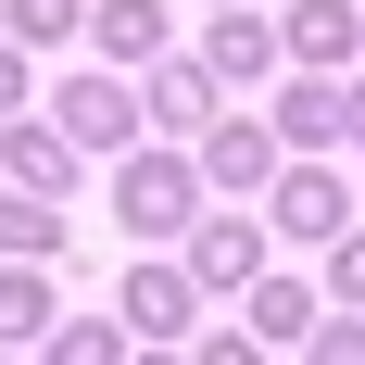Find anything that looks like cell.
I'll return each instance as SVG.
<instances>
[{
    "label": "cell",
    "instance_id": "cell-1",
    "mask_svg": "<svg viewBox=\"0 0 365 365\" xmlns=\"http://www.w3.org/2000/svg\"><path fill=\"white\" fill-rule=\"evenodd\" d=\"M202 202H215V189L189 164V139H126L113 151V215H126V240H177Z\"/></svg>",
    "mask_w": 365,
    "mask_h": 365
},
{
    "label": "cell",
    "instance_id": "cell-2",
    "mask_svg": "<svg viewBox=\"0 0 365 365\" xmlns=\"http://www.w3.org/2000/svg\"><path fill=\"white\" fill-rule=\"evenodd\" d=\"M353 177H340L328 151H277V177H264V240H290V252H328L340 227H353Z\"/></svg>",
    "mask_w": 365,
    "mask_h": 365
},
{
    "label": "cell",
    "instance_id": "cell-3",
    "mask_svg": "<svg viewBox=\"0 0 365 365\" xmlns=\"http://www.w3.org/2000/svg\"><path fill=\"white\" fill-rule=\"evenodd\" d=\"M51 126H63V139L88 151V164H113L126 139H151V126H139V88H126L113 63H88V76H63V88H51Z\"/></svg>",
    "mask_w": 365,
    "mask_h": 365
},
{
    "label": "cell",
    "instance_id": "cell-4",
    "mask_svg": "<svg viewBox=\"0 0 365 365\" xmlns=\"http://www.w3.org/2000/svg\"><path fill=\"white\" fill-rule=\"evenodd\" d=\"M264 252H277V240H264V215H215V202H202V215L177 227V264L202 277V302L252 290V277H264Z\"/></svg>",
    "mask_w": 365,
    "mask_h": 365
},
{
    "label": "cell",
    "instance_id": "cell-5",
    "mask_svg": "<svg viewBox=\"0 0 365 365\" xmlns=\"http://www.w3.org/2000/svg\"><path fill=\"white\" fill-rule=\"evenodd\" d=\"M215 113H227V88H215L202 51H151V63H139V126H151V139H202Z\"/></svg>",
    "mask_w": 365,
    "mask_h": 365
},
{
    "label": "cell",
    "instance_id": "cell-6",
    "mask_svg": "<svg viewBox=\"0 0 365 365\" xmlns=\"http://www.w3.org/2000/svg\"><path fill=\"white\" fill-rule=\"evenodd\" d=\"M189 164H202L215 202H264V177H277V126H264V113H215V126L189 139Z\"/></svg>",
    "mask_w": 365,
    "mask_h": 365
},
{
    "label": "cell",
    "instance_id": "cell-7",
    "mask_svg": "<svg viewBox=\"0 0 365 365\" xmlns=\"http://www.w3.org/2000/svg\"><path fill=\"white\" fill-rule=\"evenodd\" d=\"M189 328H202V277L189 264H126V340L139 353H189Z\"/></svg>",
    "mask_w": 365,
    "mask_h": 365
},
{
    "label": "cell",
    "instance_id": "cell-8",
    "mask_svg": "<svg viewBox=\"0 0 365 365\" xmlns=\"http://www.w3.org/2000/svg\"><path fill=\"white\" fill-rule=\"evenodd\" d=\"M0 177H13V189H51V202H76L88 151H76L63 126H51V113H38V126H26V113H0Z\"/></svg>",
    "mask_w": 365,
    "mask_h": 365
},
{
    "label": "cell",
    "instance_id": "cell-9",
    "mask_svg": "<svg viewBox=\"0 0 365 365\" xmlns=\"http://www.w3.org/2000/svg\"><path fill=\"white\" fill-rule=\"evenodd\" d=\"M202 63H215V88H277V26L264 13H240V0H215V26H202Z\"/></svg>",
    "mask_w": 365,
    "mask_h": 365
},
{
    "label": "cell",
    "instance_id": "cell-10",
    "mask_svg": "<svg viewBox=\"0 0 365 365\" xmlns=\"http://www.w3.org/2000/svg\"><path fill=\"white\" fill-rule=\"evenodd\" d=\"M277 51L353 76V63H365V0H290V13H277Z\"/></svg>",
    "mask_w": 365,
    "mask_h": 365
},
{
    "label": "cell",
    "instance_id": "cell-11",
    "mask_svg": "<svg viewBox=\"0 0 365 365\" xmlns=\"http://www.w3.org/2000/svg\"><path fill=\"white\" fill-rule=\"evenodd\" d=\"M264 126H277V151H340V76L328 63H277V101H264Z\"/></svg>",
    "mask_w": 365,
    "mask_h": 365
},
{
    "label": "cell",
    "instance_id": "cell-12",
    "mask_svg": "<svg viewBox=\"0 0 365 365\" xmlns=\"http://www.w3.org/2000/svg\"><path fill=\"white\" fill-rule=\"evenodd\" d=\"M76 38H88L113 76H139L151 51H177V13H164V0H88V26H76Z\"/></svg>",
    "mask_w": 365,
    "mask_h": 365
},
{
    "label": "cell",
    "instance_id": "cell-13",
    "mask_svg": "<svg viewBox=\"0 0 365 365\" xmlns=\"http://www.w3.org/2000/svg\"><path fill=\"white\" fill-rule=\"evenodd\" d=\"M51 264H26V252H0V353H38L51 340Z\"/></svg>",
    "mask_w": 365,
    "mask_h": 365
},
{
    "label": "cell",
    "instance_id": "cell-14",
    "mask_svg": "<svg viewBox=\"0 0 365 365\" xmlns=\"http://www.w3.org/2000/svg\"><path fill=\"white\" fill-rule=\"evenodd\" d=\"M63 240H76V215L51 202V189H13V177H0V252H26V264H63Z\"/></svg>",
    "mask_w": 365,
    "mask_h": 365
},
{
    "label": "cell",
    "instance_id": "cell-15",
    "mask_svg": "<svg viewBox=\"0 0 365 365\" xmlns=\"http://www.w3.org/2000/svg\"><path fill=\"white\" fill-rule=\"evenodd\" d=\"M240 315H252V353H302V328H315V290L264 264L252 290H240Z\"/></svg>",
    "mask_w": 365,
    "mask_h": 365
},
{
    "label": "cell",
    "instance_id": "cell-16",
    "mask_svg": "<svg viewBox=\"0 0 365 365\" xmlns=\"http://www.w3.org/2000/svg\"><path fill=\"white\" fill-rule=\"evenodd\" d=\"M38 353H63V365H126L139 340H126V315H51V340Z\"/></svg>",
    "mask_w": 365,
    "mask_h": 365
},
{
    "label": "cell",
    "instance_id": "cell-17",
    "mask_svg": "<svg viewBox=\"0 0 365 365\" xmlns=\"http://www.w3.org/2000/svg\"><path fill=\"white\" fill-rule=\"evenodd\" d=\"M88 26V0H0V38H26V51H63Z\"/></svg>",
    "mask_w": 365,
    "mask_h": 365
},
{
    "label": "cell",
    "instance_id": "cell-18",
    "mask_svg": "<svg viewBox=\"0 0 365 365\" xmlns=\"http://www.w3.org/2000/svg\"><path fill=\"white\" fill-rule=\"evenodd\" d=\"M302 353H315V365H365V302H340V315L315 302V328H302Z\"/></svg>",
    "mask_w": 365,
    "mask_h": 365
},
{
    "label": "cell",
    "instance_id": "cell-19",
    "mask_svg": "<svg viewBox=\"0 0 365 365\" xmlns=\"http://www.w3.org/2000/svg\"><path fill=\"white\" fill-rule=\"evenodd\" d=\"M328 302H365V215L328 240Z\"/></svg>",
    "mask_w": 365,
    "mask_h": 365
},
{
    "label": "cell",
    "instance_id": "cell-20",
    "mask_svg": "<svg viewBox=\"0 0 365 365\" xmlns=\"http://www.w3.org/2000/svg\"><path fill=\"white\" fill-rule=\"evenodd\" d=\"M26 63H38L26 38H0V113H26Z\"/></svg>",
    "mask_w": 365,
    "mask_h": 365
},
{
    "label": "cell",
    "instance_id": "cell-21",
    "mask_svg": "<svg viewBox=\"0 0 365 365\" xmlns=\"http://www.w3.org/2000/svg\"><path fill=\"white\" fill-rule=\"evenodd\" d=\"M340 139L365 151V76H340Z\"/></svg>",
    "mask_w": 365,
    "mask_h": 365
},
{
    "label": "cell",
    "instance_id": "cell-22",
    "mask_svg": "<svg viewBox=\"0 0 365 365\" xmlns=\"http://www.w3.org/2000/svg\"><path fill=\"white\" fill-rule=\"evenodd\" d=\"M353 202H365V189H353Z\"/></svg>",
    "mask_w": 365,
    "mask_h": 365
}]
</instances>
